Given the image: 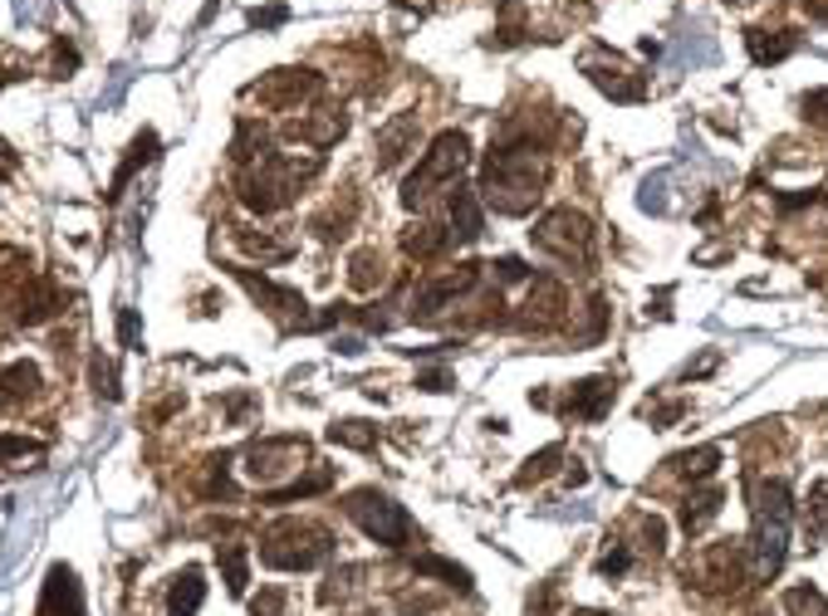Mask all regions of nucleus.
Segmentation results:
<instances>
[{
  "label": "nucleus",
  "mask_w": 828,
  "mask_h": 616,
  "mask_svg": "<svg viewBox=\"0 0 828 616\" xmlns=\"http://www.w3.org/2000/svg\"><path fill=\"white\" fill-rule=\"evenodd\" d=\"M544 187V162L535 157V137H510L485 152L481 167V201L501 215H530Z\"/></svg>",
  "instance_id": "1"
},
{
  "label": "nucleus",
  "mask_w": 828,
  "mask_h": 616,
  "mask_svg": "<svg viewBox=\"0 0 828 616\" xmlns=\"http://www.w3.org/2000/svg\"><path fill=\"white\" fill-rule=\"evenodd\" d=\"M789 523H794V489L789 479H759L755 485V539H751V573L769 582L789 557Z\"/></svg>",
  "instance_id": "2"
},
{
  "label": "nucleus",
  "mask_w": 828,
  "mask_h": 616,
  "mask_svg": "<svg viewBox=\"0 0 828 616\" xmlns=\"http://www.w3.org/2000/svg\"><path fill=\"white\" fill-rule=\"evenodd\" d=\"M319 157H260V167H251L241 177V201L251 205V211L270 215V211H285V205L294 201V191L304 187L310 177H319Z\"/></svg>",
  "instance_id": "3"
},
{
  "label": "nucleus",
  "mask_w": 828,
  "mask_h": 616,
  "mask_svg": "<svg viewBox=\"0 0 828 616\" xmlns=\"http://www.w3.org/2000/svg\"><path fill=\"white\" fill-rule=\"evenodd\" d=\"M467 162H471L467 132H457V128L437 132L432 147L422 152V162H417V171L402 181V205H407V211H417V205L432 197L437 187H457V177L467 171Z\"/></svg>",
  "instance_id": "4"
},
{
  "label": "nucleus",
  "mask_w": 828,
  "mask_h": 616,
  "mask_svg": "<svg viewBox=\"0 0 828 616\" xmlns=\"http://www.w3.org/2000/svg\"><path fill=\"white\" fill-rule=\"evenodd\" d=\"M328 553H334V533L319 529V523H300V519H280L260 539V557L270 567H280V573H310Z\"/></svg>",
  "instance_id": "5"
},
{
  "label": "nucleus",
  "mask_w": 828,
  "mask_h": 616,
  "mask_svg": "<svg viewBox=\"0 0 828 616\" xmlns=\"http://www.w3.org/2000/svg\"><path fill=\"white\" fill-rule=\"evenodd\" d=\"M344 513L382 548H407V543H412V519H407V509L397 505L392 495H382V489H354V495L344 499Z\"/></svg>",
  "instance_id": "6"
},
{
  "label": "nucleus",
  "mask_w": 828,
  "mask_h": 616,
  "mask_svg": "<svg viewBox=\"0 0 828 616\" xmlns=\"http://www.w3.org/2000/svg\"><path fill=\"white\" fill-rule=\"evenodd\" d=\"M530 240H535L544 255L569 259V265H574V259H578V265L594 259V221H588L584 211H574V205H559V211L539 215Z\"/></svg>",
  "instance_id": "7"
},
{
  "label": "nucleus",
  "mask_w": 828,
  "mask_h": 616,
  "mask_svg": "<svg viewBox=\"0 0 828 616\" xmlns=\"http://www.w3.org/2000/svg\"><path fill=\"white\" fill-rule=\"evenodd\" d=\"M324 78L314 74V68H275V74H265L260 84H251V98H260L265 108H294V103L304 98H319Z\"/></svg>",
  "instance_id": "8"
},
{
  "label": "nucleus",
  "mask_w": 828,
  "mask_h": 616,
  "mask_svg": "<svg viewBox=\"0 0 828 616\" xmlns=\"http://www.w3.org/2000/svg\"><path fill=\"white\" fill-rule=\"evenodd\" d=\"M475 279H481V265H471V259H467V265H457V269H447V274H437V279H427L422 289H417V299H412V318L432 323L451 299H461V294L475 289Z\"/></svg>",
  "instance_id": "9"
},
{
  "label": "nucleus",
  "mask_w": 828,
  "mask_h": 616,
  "mask_svg": "<svg viewBox=\"0 0 828 616\" xmlns=\"http://www.w3.org/2000/svg\"><path fill=\"white\" fill-rule=\"evenodd\" d=\"M304 436H265L251 445V455H245V475L260 479V485H270V479H280L285 470H294V465L304 460Z\"/></svg>",
  "instance_id": "10"
},
{
  "label": "nucleus",
  "mask_w": 828,
  "mask_h": 616,
  "mask_svg": "<svg viewBox=\"0 0 828 616\" xmlns=\"http://www.w3.org/2000/svg\"><path fill=\"white\" fill-rule=\"evenodd\" d=\"M584 74L594 78L598 88H604L608 98H618V103H638L642 94H648V84H642V74H632L622 60H608L604 50H588L584 54Z\"/></svg>",
  "instance_id": "11"
},
{
  "label": "nucleus",
  "mask_w": 828,
  "mask_h": 616,
  "mask_svg": "<svg viewBox=\"0 0 828 616\" xmlns=\"http://www.w3.org/2000/svg\"><path fill=\"white\" fill-rule=\"evenodd\" d=\"M564 308H569V294H564L559 279H535L525 294V323L530 328H554L564 318Z\"/></svg>",
  "instance_id": "12"
},
{
  "label": "nucleus",
  "mask_w": 828,
  "mask_h": 616,
  "mask_svg": "<svg viewBox=\"0 0 828 616\" xmlns=\"http://www.w3.org/2000/svg\"><path fill=\"white\" fill-rule=\"evenodd\" d=\"M235 274H241V284L255 294V304H265L275 318H304V294H300V289L270 284L265 274H255V269H235Z\"/></svg>",
  "instance_id": "13"
},
{
  "label": "nucleus",
  "mask_w": 828,
  "mask_h": 616,
  "mask_svg": "<svg viewBox=\"0 0 828 616\" xmlns=\"http://www.w3.org/2000/svg\"><path fill=\"white\" fill-rule=\"evenodd\" d=\"M612 396H618V382H612V376H588V382H578L574 392L564 396V411L578 421H598V416H608Z\"/></svg>",
  "instance_id": "14"
},
{
  "label": "nucleus",
  "mask_w": 828,
  "mask_h": 616,
  "mask_svg": "<svg viewBox=\"0 0 828 616\" xmlns=\"http://www.w3.org/2000/svg\"><path fill=\"white\" fill-rule=\"evenodd\" d=\"M35 616H84V592H78V582H74L70 567H54V573H50Z\"/></svg>",
  "instance_id": "15"
},
{
  "label": "nucleus",
  "mask_w": 828,
  "mask_h": 616,
  "mask_svg": "<svg viewBox=\"0 0 828 616\" xmlns=\"http://www.w3.org/2000/svg\"><path fill=\"white\" fill-rule=\"evenodd\" d=\"M412 147H417V113H397L392 123H382V128H378V167L382 171L397 167Z\"/></svg>",
  "instance_id": "16"
},
{
  "label": "nucleus",
  "mask_w": 828,
  "mask_h": 616,
  "mask_svg": "<svg viewBox=\"0 0 828 616\" xmlns=\"http://www.w3.org/2000/svg\"><path fill=\"white\" fill-rule=\"evenodd\" d=\"M804 44L799 30H745V50L755 64H779Z\"/></svg>",
  "instance_id": "17"
},
{
  "label": "nucleus",
  "mask_w": 828,
  "mask_h": 616,
  "mask_svg": "<svg viewBox=\"0 0 828 616\" xmlns=\"http://www.w3.org/2000/svg\"><path fill=\"white\" fill-rule=\"evenodd\" d=\"M451 225H457V235L461 245H471V240H481V231H485V215H481V197H475L471 187H451Z\"/></svg>",
  "instance_id": "18"
},
{
  "label": "nucleus",
  "mask_w": 828,
  "mask_h": 616,
  "mask_svg": "<svg viewBox=\"0 0 828 616\" xmlns=\"http://www.w3.org/2000/svg\"><path fill=\"white\" fill-rule=\"evenodd\" d=\"M40 386V372L35 362H10L6 372H0V416H10L20 402H30Z\"/></svg>",
  "instance_id": "19"
},
{
  "label": "nucleus",
  "mask_w": 828,
  "mask_h": 616,
  "mask_svg": "<svg viewBox=\"0 0 828 616\" xmlns=\"http://www.w3.org/2000/svg\"><path fill=\"white\" fill-rule=\"evenodd\" d=\"M696 577H701V587H735V577H741V548H731V543L711 548V553L701 557Z\"/></svg>",
  "instance_id": "20"
},
{
  "label": "nucleus",
  "mask_w": 828,
  "mask_h": 616,
  "mask_svg": "<svg viewBox=\"0 0 828 616\" xmlns=\"http://www.w3.org/2000/svg\"><path fill=\"white\" fill-rule=\"evenodd\" d=\"M725 505L721 489H691V495L682 499V529L696 539V533H706L711 523H716V513Z\"/></svg>",
  "instance_id": "21"
},
{
  "label": "nucleus",
  "mask_w": 828,
  "mask_h": 616,
  "mask_svg": "<svg viewBox=\"0 0 828 616\" xmlns=\"http://www.w3.org/2000/svg\"><path fill=\"white\" fill-rule=\"evenodd\" d=\"M201 602H207V582H201L197 567H187L181 577H172V592H167V616H197Z\"/></svg>",
  "instance_id": "22"
},
{
  "label": "nucleus",
  "mask_w": 828,
  "mask_h": 616,
  "mask_svg": "<svg viewBox=\"0 0 828 616\" xmlns=\"http://www.w3.org/2000/svg\"><path fill=\"white\" fill-rule=\"evenodd\" d=\"M344 128H348V118L328 108L324 118H300V123H290V137H300V142H310V147H328V142H338V137H344Z\"/></svg>",
  "instance_id": "23"
},
{
  "label": "nucleus",
  "mask_w": 828,
  "mask_h": 616,
  "mask_svg": "<svg viewBox=\"0 0 828 616\" xmlns=\"http://www.w3.org/2000/svg\"><path fill=\"white\" fill-rule=\"evenodd\" d=\"M447 245H451V231H441V225H432V221H417L412 231L402 235V249L412 259H437Z\"/></svg>",
  "instance_id": "24"
},
{
  "label": "nucleus",
  "mask_w": 828,
  "mask_h": 616,
  "mask_svg": "<svg viewBox=\"0 0 828 616\" xmlns=\"http://www.w3.org/2000/svg\"><path fill=\"white\" fill-rule=\"evenodd\" d=\"M54 308H60V294H54L50 279H35L30 289H20V323H44Z\"/></svg>",
  "instance_id": "25"
},
{
  "label": "nucleus",
  "mask_w": 828,
  "mask_h": 616,
  "mask_svg": "<svg viewBox=\"0 0 828 616\" xmlns=\"http://www.w3.org/2000/svg\"><path fill=\"white\" fill-rule=\"evenodd\" d=\"M716 465H721V445H696V450H682L672 460V470L682 475V479H706V475H716Z\"/></svg>",
  "instance_id": "26"
},
{
  "label": "nucleus",
  "mask_w": 828,
  "mask_h": 616,
  "mask_svg": "<svg viewBox=\"0 0 828 616\" xmlns=\"http://www.w3.org/2000/svg\"><path fill=\"white\" fill-rule=\"evenodd\" d=\"M334 485V470L328 465H314L310 475L304 479H294V485H285V489H275L270 495V505H294V499H310V495H324V489Z\"/></svg>",
  "instance_id": "27"
},
{
  "label": "nucleus",
  "mask_w": 828,
  "mask_h": 616,
  "mask_svg": "<svg viewBox=\"0 0 828 616\" xmlns=\"http://www.w3.org/2000/svg\"><path fill=\"white\" fill-rule=\"evenodd\" d=\"M348 284H354L358 294L378 289V284H382V255H378V249H358V255L348 259Z\"/></svg>",
  "instance_id": "28"
},
{
  "label": "nucleus",
  "mask_w": 828,
  "mask_h": 616,
  "mask_svg": "<svg viewBox=\"0 0 828 616\" xmlns=\"http://www.w3.org/2000/svg\"><path fill=\"white\" fill-rule=\"evenodd\" d=\"M153 152H157V137H153V132H143V137H138V142H133V147H128V162H123V167H118V177H113L108 197H123V187H128V181H133V171H138V167H147V162H153Z\"/></svg>",
  "instance_id": "29"
},
{
  "label": "nucleus",
  "mask_w": 828,
  "mask_h": 616,
  "mask_svg": "<svg viewBox=\"0 0 828 616\" xmlns=\"http://www.w3.org/2000/svg\"><path fill=\"white\" fill-rule=\"evenodd\" d=\"M354 215H358V197L348 191V201H344V211H338V201L328 205V211L314 215V231H319L324 240H338V235H348V225H354Z\"/></svg>",
  "instance_id": "30"
},
{
  "label": "nucleus",
  "mask_w": 828,
  "mask_h": 616,
  "mask_svg": "<svg viewBox=\"0 0 828 616\" xmlns=\"http://www.w3.org/2000/svg\"><path fill=\"white\" fill-rule=\"evenodd\" d=\"M328 440L348 445V450H373V445H378V426H368V421H334V426H328Z\"/></svg>",
  "instance_id": "31"
},
{
  "label": "nucleus",
  "mask_w": 828,
  "mask_h": 616,
  "mask_svg": "<svg viewBox=\"0 0 828 616\" xmlns=\"http://www.w3.org/2000/svg\"><path fill=\"white\" fill-rule=\"evenodd\" d=\"M412 573L417 577H447V587L471 592V573H467V567H457V563H447V557H417Z\"/></svg>",
  "instance_id": "32"
},
{
  "label": "nucleus",
  "mask_w": 828,
  "mask_h": 616,
  "mask_svg": "<svg viewBox=\"0 0 828 616\" xmlns=\"http://www.w3.org/2000/svg\"><path fill=\"white\" fill-rule=\"evenodd\" d=\"M804 529H809L814 543L828 539V485L819 479V485L809 489V509H804Z\"/></svg>",
  "instance_id": "33"
},
{
  "label": "nucleus",
  "mask_w": 828,
  "mask_h": 616,
  "mask_svg": "<svg viewBox=\"0 0 828 616\" xmlns=\"http://www.w3.org/2000/svg\"><path fill=\"white\" fill-rule=\"evenodd\" d=\"M559 460H564V445H559V440L544 445L539 455H530V460H525V470H520V485H539V479H549L554 470H559Z\"/></svg>",
  "instance_id": "34"
},
{
  "label": "nucleus",
  "mask_w": 828,
  "mask_h": 616,
  "mask_svg": "<svg viewBox=\"0 0 828 616\" xmlns=\"http://www.w3.org/2000/svg\"><path fill=\"white\" fill-rule=\"evenodd\" d=\"M785 612L789 616H828V597L819 587H789L785 592Z\"/></svg>",
  "instance_id": "35"
},
{
  "label": "nucleus",
  "mask_w": 828,
  "mask_h": 616,
  "mask_svg": "<svg viewBox=\"0 0 828 616\" xmlns=\"http://www.w3.org/2000/svg\"><path fill=\"white\" fill-rule=\"evenodd\" d=\"M221 573H226V587L241 597V592H245V548L241 543L221 548Z\"/></svg>",
  "instance_id": "36"
},
{
  "label": "nucleus",
  "mask_w": 828,
  "mask_h": 616,
  "mask_svg": "<svg viewBox=\"0 0 828 616\" xmlns=\"http://www.w3.org/2000/svg\"><path fill=\"white\" fill-rule=\"evenodd\" d=\"M260 147H265V132H260L255 123H241V128H235V142H231V157L235 162H255Z\"/></svg>",
  "instance_id": "37"
},
{
  "label": "nucleus",
  "mask_w": 828,
  "mask_h": 616,
  "mask_svg": "<svg viewBox=\"0 0 828 616\" xmlns=\"http://www.w3.org/2000/svg\"><path fill=\"white\" fill-rule=\"evenodd\" d=\"M799 113H804V123H809V128L828 132V88H809V94L799 98Z\"/></svg>",
  "instance_id": "38"
},
{
  "label": "nucleus",
  "mask_w": 828,
  "mask_h": 616,
  "mask_svg": "<svg viewBox=\"0 0 828 616\" xmlns=\"http://www.w3.org/2000/svg\"><path fill=\"white\" fill-rule=\"evenodd\" d=\"M358 577H363V567H344V573H334L319 587V602H334V597H348V592L358 587Z\"/></svg>",
  "instance_id": "39"
},
{
  "label": "nucleus",
  "mask_w": 828,
  "mask_h": 616,
  "mask_svg": "<svg viewBox=\"0 0 828 616\" xmlns=\"http://www.w3.org/2000/svg\"><path fill=\"white\" fill-rule=\"evenodd\" d=\"M628 567H632V553H628L622 543H618V548H608V553L598 557V573H604V577H622Z\"/></svg>",
  "instance_id": "40"
},
{
  "label": "nucleus",
  "mask_w": 828,
  "mask_h": 616,
  "mask_svg": "<svg viewBox=\"0 0 828 616\" xmlns=\"http://www.w3.org/2000/svg\"><path fill=\"white\" fill-rule=\"evenodd\" d=\"M251 616H285V592L280 587H265L260 597L251 602Z\"/></svg>",
  "instance_id": "41"
},
{
  "label": "nucleus",
  "mask_w": 828,
  "mask_h": 616,
  "mask_svg": "<svg viewBox=\"0 0 828 616\" xmlns=\"http://www.w3.org/2000/svg\"><path fill=\"white\" fill-rule=\"evenodd\" d=\"M491 269H501V279H505V284H515V279H525V274H530V269H525V265H520V259H515V255L495 259V265H491Z\"/></svg>",
  "instance_id": "42"
},
{
  "label": "nucleus",
  "mask_w": 828,
  "mask_h": 616,
  "mask_svg": "<svg viewBox=\"0 0 828 616\" xmlns=\"http://www.w3.org/2000/svg\"><path fill=\"white\" fill-rule=\"evenodd\" d=\"M417 386H427V392H447L451 372H422V376H417Z\"/></svg>",
  "instance_id": "43"
},
{
  "label": "nucleus",
  "mask_w": 828,
  "mask_h": 616,
  "mask_svg": "<svg viewBox=\"0 0 828 616\" xmlns=\"http://www.w3.org/2000/svg\"><path fill=\"white\" fill-rule=\"evenodd\" d=\"M285 20V6H270V10H251V25H280Z\"/></svg>",
  "instance_id": "44"
},
{
  "label": "nucleus",
  "mask_w": 828,
  "mask_h": 616,
  "mask_svg": "<svg viewBox=\"0 0 828 616\" xmlns=\"http://www.w3.org/2000/svg\"><path fill=\"white\" fill-rule=\"evenodd\" d=\"M799 6H804V10H809V15H814V20H828V0H799Z\"/></svg>",
  "instance_id": "45"
},
{
  "label": "nucleus",
  "mask_w": 828,
  "mask_h": 616,
  "mask_svg": "<svg viewBox=\"0 0 828 616\" xmlns=\"http://www.w3.org/2000/svg\"><path fill=\"white\" fill-rule=\"evenodd\" d=\"M402 6H417V10H427V6H432V0H402Z\"/></svg>",
  "instance_id": "46"
},
{
  "label": "nucleus",
  "mask_w": 828,
  "mask_h": 616,
  "mask_svg": "<svg viewBox=\"0 0 828 616\" xmlns=\"http://www.w3.org/2000/svg\"><path fill=\"white\" fill-rule=\"evenodd\" d=\"M578 616H604V612H578Z\"/></svg>",
  "instance_id": "47"
},
{
  "label": "nucleus",
  "mask_w": 828,
  "mask_h": 616,
  "mask_svg": "<svg viewBox=\"0 0 828 616\" xmlns=\"http://www.w3.org/2000/svg\"><path fill=\"white\" fill-rule=\"evenodd\" d=\"M363 616H373V612H363Z\"/></svg>",
  "instance_id": "48"
}]
</instances>
